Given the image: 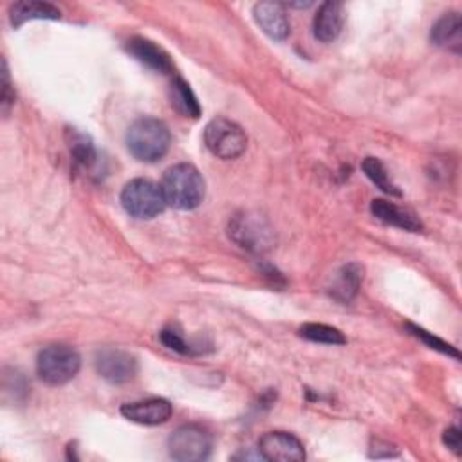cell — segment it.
I'll use <instances>...</instances> for the list:
<instances>
[{
    "instance_id": "3",
    "label": "cell",
    "mask_w": 462,
    "mask_h": 462,
    "mask_svg": "<svg viewBox=\"0 0 462 462\" xmlns=\"http://www.w3.org/2000/svg\"><path fill=\"white\" fill-rule=\"evenodd\" d=\"M229 238L251 253H265L274 242V229L265 217L254 211H240L229 220Z\"/></svg>"
},
{
    "instance_id": "23",
    "label": "cell",
    "mask_w": 462,
    "mask_h": 462,
    "mask_svg": "<svg viewBox=\"0 0 462 462\" xmlns=\"http://www.w3.org/2000/svg\"><path fill=\"white\" fill-rule=\"evenodd\" d=\"M161 341L164 343V346L179 352V354H191L195 352V346H191L180 330H177L175 327H166L161 330Z\"/></svg>"
},
{
    "instance_id": "22",
    "label": "cell",
    "mask_w": 462,
    "mask_h": 462,
    "mask_svg": "<svg viewBox=\"0 0 462 462\" xmlns=\"http://www.w3.org/2000/svg\"><path fill=\"white\" fill-rule=\"evenodd\" d=\"M408 327H410L411 334H413L415 337H419L420 341H424L430 348H435V350H439V352H442V354L453 356L455 359H458V357H460V354H458V350H457V348H453L449 343H446V341L439 339V337H437V336H433L431 332H428V330H424V328H420V327H415V325H408Z\"/></svg>"
},
{
    "instance_id": "15",
    "label": "cell",
    "mask_w": 462,
    "mask_h": 462,
    "mask_svg": "<svg viewBox=\"0 0 462 462\" xmlns=\"http://www.w3.org/2000/svg\"><path fill=\"white\" fill-rule=\"evenodd\" d=\"M431 43L448 49L453 52H460L462 49V18L457 11L444 13L431 27Z\"/></svg>"
},
{
    "instance_id": "19",
    "label": "cell",
    "mask_w": 462,
    "mask_h": 462,
    "mask_svg": "<svg viewBox=\"0 0 462 462\" xmlns=\"http://www.w3.org/2000/svg\"><path fill=\"white\" fill-rule=\"evenodd\" d=\"M361 168L365 171V175L381 189L384 191L386 195H395L399 197L401 195V189L392 182L384 164L377 159V157H365L363 162H361Z\"/></svg>"
},
{
    "instance_id": "20",
    "label": "cell",
    "mask_w": 462,
    "mask_h": 462,
    "mask_svg": "<svg viewBox=\"0 0 462 462\" xmlns=\"http://www.w3.org/2000/svg\"><path fill=\"white\" fill-rule=\"evenodd\" d=\"M300 336L314 341V343H323V345H345L346 337L343 336L341 330L336 327L325 325V323H305L300 327Z\"/></svg>"
},
{
    "instance_id": "5",
    "label": "cell",
    "mask_w": 462,
    "mask_h": 462,
    "mask_svg": "<svg viewBox=\"0 0 462 462\" xmlns=\"http://www.w3.org/2000/svg\"><path fill=\"white\" fill-rule=\"evenodd\" d=\"M121 204L130 217L150 220L164 211L166 199L159 184L150 179H132L121 191Z\"/></svg>"
},
{
    "instance_id": "21",
    "label": "cell",
    "mask_w": 462,
    "mask_h": 462,
    "mask_svg": "<svg viewBox=\"0 0 462 462\" xmlns=\"http://www.w3.org/2000/svg\"><path fill=\"white\" fill-rule=\"evenodd\" d=\"M69 135H70L69 150H70L74 162H78L83 168H90L96 162V148H94L92 141L76 130H70Z\"/></svg>"
},
{
    "instance_id": "1",
    "label": "cell",
    "mask_w": 462,
    "mask_h": 462,
    "mask_svg": "<svg viewBox=\"0 0 462 462\" xmlns=\"http://www.w3.org/2000/svg\"><path fill=\"white\" fill-rule=\"evenodd\" d=\"M161 189L166 204L182 211H189L200 206L206 195V184L200 171L188 162L170 166L162 175Z\"/></svg>"
},
{
    "instance_id": "10",
    "label": "cell",
    "mask_w": 462,
    "mask_h": 462,
    "mask_svg": "<svg viewBox=\"0 0 462 462\" xmlns=\"http://www.w3.org/2000/svg\"><path fill=\"white\" fill-rule=\"evenodd\" d=\"M121 415L143 426H157L171 417V404L162 397H150L123 404Z\"/></svg>"
},
{
    "instance_id": "16",
    "label": "cell",
    "mask_w": 462,
    "mask_h": 462,
    "mask_svg": "<svg viewBox=\"0 0 462 462\" xmlns=\"http://www.w3.org/2000/svg\"><path fill=\"white\" fill-rule=\"evenodd\" d=\"M61 16L60 9L49 2L40 0H22L11 5L9 20L13 27H20L31 20H58Z\"/></svg>"
},
{
    "instance_id": "12",
    "label": "cell",
    "mask_w": 462,
    "mask_h": 462,
    "mask_svg": "<svg viewBox=\"0 0 462 462\" xmlns=\"http://www.w3.org/2000/svg\"><path fill=\"white\" fill-rule=\"evenodd\" d=\"M126 51L143 65H146L148 69L161 72V74H170L173 70V63L170 54L157 45L155 42L148 40V38H132L126 43Z\"/></svg>"
},
{
    "instance_id": "17",
    "label": "cell",
    "mask_w": 462,
    "mask_h": 462,
    "mask_svg": "<svg viewBox=\"0 0 462 462\" xmlns=\"http://www.w3.org/2000/svg\"><path fill=\"white\" fill-rule=\"evenodd\" d=\"M361 282H363V267L356 262L346 263L336 273L330 285V296L341 303H348L357 294Z\"/></svg>"
},
{
    "instance_id": "7",
    "label": "cell",
    "mask_w": 462,
    "mask_h": 462,
    "mask_svg": "<svg viewBox=\"0 0 462 462\" xmlns=\"http://www.w3.org/2000/svg\"><path fill=\"white\" fill-rule=\"evenodd\" d=\"M213 448L211 433L200 424H182L168 437V453L179 462L206 460Z\"/></svg>"
},
{
    "instance_id": "4",
    "label": "cell",
    "mask_w": 462,
    "mask_h": 462,
    "mask_svg": "<svg viewBox=\"0 0 462 462\" xmlns=\"http://www.w3.org/2000/svg\"><path fill=\"white\" fill-rule=\"evenodd\" d=\"M81 366L79 354L67 345H49L36 357L38 377L51 386H61L76 377Z\"/></svg>"
},
{
    "instance_id": "9",
    "label": "cell",
    "mask_w": 462,
    "mask_h": 462,
    "mask_svg": "<svg viewBox=\"0 0 462 462\" xmlns=\"http://www.w3.org/2000/svg\"><path fill=\"white\" fill-rule=\"evenodd\" d=\"M258 455L274 462H301L305 460V448L292 433L267 431L258 440Z\"/></svg>"
},
{
    "instance_id": "14",
    "label": "cell",
    "mask_w": 462,
    "mask_h": 462,
    "mask_svg": "<svg viewBox=\"0 0 462 462\" xmlns=\"http://www.w3.org/2000/svg\"><path fill=\"white\" fill-rule=\"evenodd\" d=\"M370 211L381 222L395 226L399 229L411 231V233L422 229V222L413 211H410L406 208H401L393 202H388L384 199H374L372 204H370Z\"/></svg>"
},
{
    "instance_id": "6",
    "label": "cell",
    "mask_w": 462,
    "mask_h": 462,
    "mask_svg": "<svg viewBox=\"0 0 462 462\" xmlns=\"http://www.w3.org/2000/svg\"><path fill=\"white\" fill-rule=\"evenodd\" d=\"M204 144L218 159H236L245 152L247 135L235 121L215 117L204 128Z\"/></svg>"
},
{
    "instance_id": "8",
    "label": "cell",
    "mask_w": 462,
    "mask_h": 462,
    "mask_svg": "<svg viewBox=\"0 0 462 462\" xmlns=\"http://www.w3.org/2000/svg\"><path fill=\"white\" fill-rule=\"evenodd\" d=\"M94 365L97 374L112 383V384H123L135 377L137 374V361L135 357L121 348H101L96 352Z\"/></svg>"
},
{
    "instance_id": "13",
    "label": "cell",
    "mask_w": 462,
    "mask_h": 462,
    "mask_svg": "<svg viewBox=\"0 0 462 462\" xmlns=\"http://www.w3.org/2000/svg\"><path fill=\"white\" fill-rule=\"evenodd\" d=\"M345 23V9L343 4L339 2H323L318 7V13L314 14L312 22V31L316 40L328 43L334 42Z\"/></svg>"
},
{
    "instance_id": "24",
    "label": "cell",
    "mask_w": 462,
    "mask_h": 462,
    "mask_svg": "<svg viewBox=\"0 0 462 462\" xmlns=\"http://www.w3.org/2000/svg\"><path fill=\"white\" fill-rule=\"evenodd\" d=\"M13 105H14V90H13V85H11L7 63L4 60V70H2V112L7 114Z\"/></svg>"
},
{
    "instance_id": "25",
    "label": "cell",
    "mask_w": 462,
    "mask_h": 462,
    "mask_svg": "<svg viewBox=\"0 0 462 462\" xmlns=\"http://www.w3.org/2000/svg\"><path fill=\"white\" fill-rule=\"evenodd\" d=\"M442 440H444V444H446L451 451L460 453V440H462V437H460V430H458L457 426L448 428V430L444 431Z\"/></svg>"
},
{
    "instance_id": "18",
    "label": "cell",
    "mask_w": 462,
    "mask_h": 462,
    "mask_svg": "<svg viewBox=\"0 0 462 462\" xmlns=\"http://www.w3.org/2000/svg\"><path fill=\"white\" fill-rule=\"evenodd\" d=\"M170 99H171V105L177 108V112H180L182 116L193 117V119L200 116V105L193 90L182 78H175L170 83Z\"/></svg>"
},
{
    "instance_id": "11",
    "label": "cell",
    "mask_w": 462,
    "mask_h": 462,
    "mask_svg": "<svg viewBox=\"0 0 462 462\" xmlns=\"http://www.w3.org/2000/svg\"><path fill=\"white\" fill-rule=\"evenodd\" d=\"M253 16L258 27L273 40H285L291 32V23L283 4L258 2L253 5Z\"/></svg>"
},
{
    "instance_id": "2",
    "label": "cell",
    "mask_w": 462,
    "mask_h": 462,
    "mask_svg": "<svg viewBox=\"0 0 462 462\" xmlns=\"http://www.w3.org/2000/svg\"><path fill=\"white\" fill-rule=\"evenodd\" d=\"M171 135L168 126L155 117L135 119L126 132L128 152L143 162H155L170 150Z\"/></svg>"
}]
</instances>
